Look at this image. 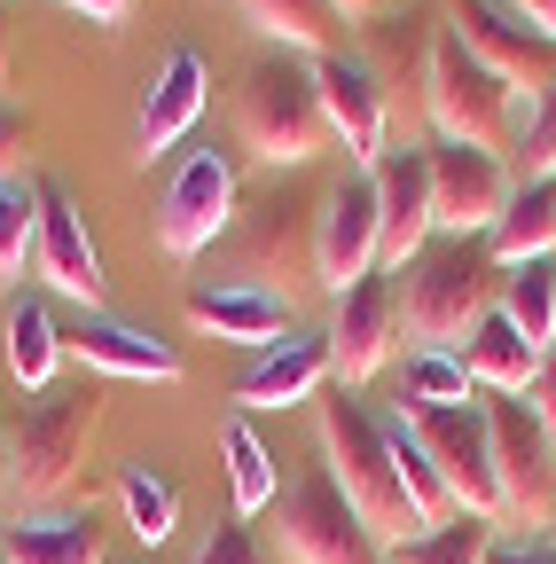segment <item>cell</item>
Returning a JSON list of instances; mask_svg holds the SVG:
<instances>
[{
	"instance_id": "6da1fadb",
	"label": "cell",
	"mask_w": 556,
	"mask_h": 564,
	"mask_svg": "<svg viewBox=\"0 0 556 564\" xmlns=\"http://www.w3.org/2000/svg\"><path fill=\"white\" fill-rule=\"evenodd\" d=\"M321 470H329V486L353 502V518L384 549H400V541L424 533V518H415L407 486H400V463H392V432H384L361 400H345V392L321 400Z\"/></svg>"
},
{
	"instance_id": "7a4b0ae2",
	"label": "cell",
	"mask_w": 556,
	"mask_h": 564,
	"mask_svg": "<svg viewBox=\"0 0 556 564\" xmlns=\"http://www.w3.org/2000/svg\"><path fill=\"white\" fill-rule=\"evenodd\" d=\"M502 299V267L478 236H447L424 243V259L407 267V291H400V329L424 345V352H462L470 329L494 314Z\"/></svg>"
},
{
	"instance_id": "3957f363",
	"label": "cell",
	"mask_w": 556,
	"mask_h": 564,
	"mask_svg": "<svg viewBox=\"0 0 556 564\" xmlns=\"http://www.w3.org/2000/svg\"><path fill=\"white\" fill-rule=\"evenodd\" d=\"M95 423H102L95 384H55L24 415H9V494L17 502H63V494L79 486Z\"/></svg>"
},
{
	"instance_id": "277c9868",
	"label": "cell",
	"mask_w": 556,
	"mask_h": 564,
	"mask_svg": "<svg viewBox=\"0 0 556 564\" xmlns=\"http://www.w3.org/2000/svg\"><path fill=\"white\" fill-rule=\"evenodd\" d=\"M236 141L274 173V165H306L329 150V118H321V87H314V63H283L266 55L236 79Z\"/></svg>"
},
{
	"instance_id": "5b68a950",
	"label": "cell",
	"mask_w": 556,
	"mask_h": 564,
	"mask_svg": "<svg viewBox=\"0 0 556 564\" xmlns=\"http://www.w3.org/2000/svg\"><path fill=\"white\" fill-rule=\"evenodd\" d=\"M424 118L439 126V141H462V150H510V87L486 70L447 24L432 32L424 55Z\"/></svg>"
},
{
	"instance_id": "8992f818",
	"label": "cell",
	"mask_w": 556,
	"mask_h": 564,
	"mask_svg": "<svg viewBox=\"0 0 556 564\" xmlns=\"http://www.w3.org/2000/svg\"><path fill=\"white\" fill-rule=\"evenodd\" d=\"M486 440H494V486H502V525L548 533L556 525V440L525 392L486 400Z\"/></svg>"
},
{
	"instance_id": "52a82bcc",
	"label": "cell",
	"mask_w": 556,
	"mask_h": 564,
	"mask_svg": "<svg viewBox=\"0 0 556 564\" xmlns=\"http://www.w3.org/2000/svg\"><path fill=\"white\" fill-rule=\"evenodd\" d=\"M400 423L415 432V447L432 455L439 486L455 494L462 518L502 525V486H494V440H486V408H400Z\"/></svg>"
},
{
	"instance_id": "ba28073f",
	"label": "cell",
	"mask_w": 556,
	"mask_h": 564,
	"mask_svg": "<svg viewBox=\"0 0 556 564\" xmlns=\"http://www.w3.org/2000/svg\"><path fill=\"white\" fill-rule=\"evenodd\" d=\"M274 533L291 564H392V549L353 518V502L329 486V470H306L274 494Z\"/></svg>"
},
{
	"instance_id": "9c48e42d",
	"label": "cell",
	"mask_w": 556,
	"mask_h": 564,
	"mask_svg": "<svg viewBox=\"0 0 556 564\" xmlns=\"http://www.w3.org/2000/svg\"><path fill=\"white\" fill-rule=\"evenodd\" d=\"M439 24H447L486 70H494L510 95H517V87H525V95H548V87H556V47L510 9V0H447Z\"/></svg>"
},
{
	"instance_id": "30bf717a",
	"label": "cell",
	"mask_w": 556,
	"mask_h": 564,
	"mask_svg": "<svg viewBox=\"0 0 556 564\" xmlns=\"http://www.w3.org/2000/svg\"><path fill=\"white\" fill-rule=\"evenodd\" d=\"M228 228H236V165H228V150H196L173 173V188L157 196V243L173 259H196Z\"/></svg>"
},
{
	"instance_id": "8fae6325",
	"label": "cell",
	"mask_w": 556,
	"mask_h": 564,
	"mask_svg": "<svg viewBox=\"0 0 556 564\" xmlns=\"http://www.w3.org/2000/svg\"><path fill=\"white\" fill-rule=\"evenodd\" d=\"M314 87H321V118H329V141L361 173L384 165V126H392V95L377 87V70L361 55H314Z\"/></svg>"
},
{
	"instance_id": "7c38bea8",
	"label": "cell",
	"mask_w": 556,
	"mask_h": 564,
	"mask_svg": "<svg viewBox=\"0 0 556 564\" xmlns=\"http://www.w3.org/2000/svg\"><path fill=\"white\" fill-rule=\"evenodd\" d=\"M432 228L439 236H486L510 204V165L494 150H462V141H432Z\"/></svg>"
},
{
	"instance_id": "4fadbf2b",
	"label": "cell",
	"mask_w": 556,
	"mask_h": 564,
	"mask_svg": "<svg viewBox=\"0 0 556 564\" xmlns=\"http://www.w3.org/2000/svg\"><path fill=\"white\" fill-rule=\"evenodd\" d=\"M384 259H377V188H369V173L361 181H345V188H329L321 196V212H314V282L329 299H345L353 282H369Z\"/></svg>"
},
{
	"instance_id": "5bb4252c",
	"label": "cell",
	"mask_w": 556,
	"mask_h": 564,
	"mask_svg": "<svg viewBox=\"0 0 556 564\" xmlns=\"http://www.w3.org/2000/svg\"><path fill=\"white\" fill-rule=\"evenodd\" d=\"M32 196H40V243H32L40 282L95 314V306L110 299V274H102V251H95V236H87V220H79V204L63 196L55 181H40Z\"/></svg>"
},
{
	"instance_id": "9a60e30c",
	"label": "cell",
	"mask_w": 556,
	"mask_h": 564,
	"mask_svg": "<svg viewBox=\"0 0 556 564\" xmlns=\"http://www.w3.org/2000/svg\"><path fill=\"white\" fill-rule=\"evenodd\" d=\"M369 188H377V259L400 274L432 243V158L400 141V150H384V165L369 173Z\"/></svg>"
},
{
	"instance_id": "2e32d148",
	"label": "cell",
	"mask_w": 556,
	"mask_h": 564,
	"mask_svg": "<svg viewBox=\"0 0 556 564\" xmlns=\"http://www.w3.org/2000/svg\"><path fill=\"white\" fill-rule=\"evenodd\" d=\"M392 337H400V282L377 267V274L353 282V291L337 299V314H329V369H337V384H369V377L384 369Z\"/></svg>"
},
{
	"instance_id": "e0dca14e",
	"label": "cell",
	"mask_w": 556,
	"mask_h": 564,
	"mask_svg": "<svg viewBox=\"0 0 556 564\" xmlns=\"http://www.w3.org/2000/svg\"><path fill=\"white\" fill-rule=\"evenodd\" d=\"M196 118H204V55L173 47L157 63V79L142 87V118H133V150H142V165H157Z\"/></svg>"
},
{
	"instance_id": "ac0fdd59",
	"label": "cell",
	"mask_w": 556,
	"mask_h": 564,
	"mask_svg": "<svg viewBox=\"0 0 556 564\" xmlns=\"http://www.w3.org/2000/svg\"><path fill=\"white\" fill-rule=\"evenodd\" d=\"M266 259H274V299H291L298 282L314 274V212H298L291 196H274L259 220H251V236H243V274L236 282H266Z\"/></svg>"
},
{
	"instance_id": "d6986e66",
	"label": "cell",
	"mask_w": 556,
	"mask_h": 564,
	"mask_svg": "<svg viewBox=\"0 0 556 564\" xmlns=\"http://www.w3.org/2000/svg\"><path fill=\"white\" fill-rule=\"evenodd\" d=\"M188 329H212L228 345H283L298 337L291 329V299H274V291H251V282H212V291H188Z\"/></svg>"
},
{
	"instance_id": "ffe728a7",
	"label": "cell",
	"mask_w": 556,
	"mask_h": 564,
	"mask_svg": "<svg viewBox=\"0 0 556 564\" xmlns=\"http://www.w3.org/2000/svg\"><path fill=\"white\" fill-rule=\"evenodd\" d=\"M321 377H329V345H321V337H283V345H266L259 361L236 377V408H243V415L298 408V400H314Z\"/></svg>"
},
{
	"instance_id": "44dd1931",
	"label": "cell",
	"mask_w": 556,
	"mask_h": 564,
	"mask_svg": "<svg viewBox=\"0 0 556 564\" xmlns=\"http://www.w3.org/2000/svg\"><path fill=\"white\" fill-rule=\"evenodd\" d=\"M95 377H133V384H173L181 377V352L133 322H79V337H63Z\"/></svg>"
},
{
	"instance_id": "7402d4cb",
	"label": "cell",
	"mask_w": 556,
	"mask_h": 564,
	"mask_svg": "<svg viewBox=\"0 0 556 564\" xmlns=\"http://www.w3.org/2000/svg\"><path fill=\"white\" fill-rule=\"evenodd\" d=\"M494 267H525V259H556V181H517L502 220L486 228Z\"/></svg>"
},
{
	"instance_id": "603a6c76",
	"label": "cell",
	"mask_w": 556,
	"mask_h": 564,
	"mask_svg": "<svg viewBox=\"0 0 556 564\" xmlns=\"http://www.w3.org/2000/svg\"><path fill=\"white\" fill-rule=\"evenodd\" d=\"M0 556L9 564H110L102 556V525L79 510H55V518H17L0 533Z\"/></svg>"
},
{
	"instance_id": "cb8c5ba5",
	"label": "cell",
	"mask_w": 556,
	"mask_h": 564,
	"mask_svg": "<svg viewBox=\"0 0 556 564\" xmlns=\"http://www.w3.org/2000/svg\"><path fill=\"white\" fill-rule=\"evenodd\" d=\"M462 369H470V384H486V392H533V377H541V352L517 337V322L494 306L478 329H470V345H462Z\"/></svg>"
},
{
	"instance_id": "d4e9b609",
	"label": "cell",
	"mask_w": 556,
	"mask_h": 564,
	"mask_svg": "<svg viewBox=\"0 0 556 564\" xmlns=\"http://www.w3.org/2000/svg\"><path fill=\"white\" fill-rule=\"evenodd\" d=\"M0 337H9V377L24 384V392H55V369H63V329H55V314L40 306V299H17L9 314H0Z\"/></svg>"
},
{
	"instance_id": "484cf974",
	"label": "cell",
	"mask_w": 556,
	"mask_h": 564,
	"mask_svg": "<svg viewBox=\"0 0 556 564\" xmlns=\"http://www.w3.org/2000/svg\"><path fill=\"white\" fill-rule=\"evenodd\" d=\"M243 24L266 32L274 47H306V55H337V9L329 0H236Z\"/></svg>"
},
{
	"instance_id": "4316f807",
	"label": "cell",
	"mask_w": 556,
	"mask_h": 564,
	"mask_svg": "<svg viewBox=\"0 0 556 564\" xmlns=\"http://www.w3.org/2000/svg\"><path fill=\"white\" fill-rule=\"evenodd\" d=\"M502 314L517 322V337L533 352L556 345V259H525V267L502 274Z\"/></svg>"
},
{
	"instance_id": "83f0119b",
	"label": "cell",
	"mask_w": 556,
	"mask_h": 564,
	"mask_svg": "<svg viewBox=\"0 0 556 564\" xmlns=\"http://www.w3.org/2000/svg\"><path fill=\"white\" fill-rule=\"evenodd\" d=\"M220 455H228V486H236V518H259V510H274V455H266V440L251 432V415H228V432H220Z\"/></svg>"
},
{
	"instance_id": "f1b7e54d",
	"label": "cell",
	"mask_w": 556,
	"mask_h": 564,
	"mask_svg": "<svg viewBox=\"0 0 556 564\" xmlns=\"http://www.w3.org/2000/svg\"><path fill=\"white\" fill-rule=\"evenodd\" d=\"M118 502H126V525H133V541H142V549H165V541L181 533V494H173V478H157L150 463H126Z\"/></svg>"
},
{
	"instance_id": "f546056e",
	"label": "cell",
	"mask_w": 556,
	"mask_h": 564,
	"mask_svg": "<svg viewBox=\"0 0 556 564\" xmlns=\"http://www.w3.org/2000/svg\"><path fill=\"white\" fill-rule=\"evenodd\" d=\"M494 556V525L486 518H455V525H432L392 549V564H486Z\"/></svg>"
},
{
	"instance_id": "4dcf8cb0",
	"label": "cell",
	"mask_w": 556,
	"mask_h": 564,
	"mask_svg": "<svg viewBox=\"0 0 556 564\" xmlns=\"http://www.w3.org/2000/svg\"><path fill=\"white\" fill-rule=\"evenodd\" d=\"M470 369H462V352H415V369H407V400L400 408H470Z\"/></svg>"
},
{
	"instance_id": "1f68e13d",
	"label": "cell",
	"mask_w": 556,
	"mask_h": 564,
	"mask_svg": "<svg viewBox=\"0 0 556 564\" xmlns=\"http://www.w3.org/2000/svg\"><path fill=\"white\" fill-rule=\"evenodd\" d=\"M32 243H40V196L0 181V274H24Z\"/></svg>"
},
{
	"instance_id": "d6a6232c",
	"label": "cell",
	"mask_w": 556,
	"mask_h": 564,
	"mask_svg": "<svg viewBox=\"0 0 556 564\" xmlns=\"http://www.w3.org/2000/svg\"><path fill=\"white\" fill-rule=\"evenodd\" d=\"M510 150H517V181H556V87H548V95H533L525 133L510 141Z\"/></svg>"
},
{
	"instance_id": "836d02e7",
	"label": "cell",
	"mask_w": 556,
	"mask_h": 564,
	"mask_svg": "<svg viewBox=\"0 0 556 564\" xmlns=\"http://www.w3.org/2000/svg\"><path fill=\"white\" fill-rule=\"evenodd\" d=\"M196 564H266V549H259V541H251V525L236 518V525H220L212 541L196 549Z\"/></svg>"
},
{
	"instance_id": "e575fe53",
	"label": "cell",
	"mask_w": 556,
	"mask_h": 564,
	"mask_svg": "<svg viewBox=\"0 0 556 564\" xmlns=\"http://www.w3.org/2000/svg\"><path fill=\"white\" fill-rule=\"evenodd\" d=\"M24 150H32V118H24L17 102H0V181H17Z\"/></svg>"
},
{
	"instance_id": "d590c367",
	"label": "cell",
	"mask_w": 556,
	"mask_h": 564,
	"mask_svg": "<svg viewBox=\"0 0 556 564\" xmlns=\"http://www.w3.org/2000/svg\"><path fill=\"white\" fill-rule=\"evenodd\" d=\"M525 400H533V415H541V432L556 440V345L541 352V377H533V392H525Z\"/></svg>"
},
{
	"instance_id": "8d00e7d4",
	"label": "cell",
	"mask_w": 556,
	"mask_h": 564,
	"mask_svg": "<svg viewBox=\"0 0 556 564\" xmlns=\"http://www.w3.org/2000/svg\"><path fill=\"white\" fill-rule=\"evenodd\" d=\"M55 9H72V17H87V24H102V32H118V24L133 17V0H55Z\"/></svg>"
},
{
	"instance_id": "74e56055",
	"label": "cell",
	"mask_w": 556,
	"mask_h": 564,
	"mask_svg": "<svg viewBox=\"0 0 556 564\" xmlns=\"http://www.w3.org/2000/svg\"><path fill=\"white\" fill-rule=\"evenodd\" d=\"M510 9H517V17H525V24H533V32L556 47V0H510Z\"/></svg>"
},
{
	"instance_id": "f35d334b",
	"label": "cell",
	"mask_w": 556,
	"mask_h": 564,
	"mask_svg": "<svg viewBox=\"0 0 556 564\" xmlns=\"http://www.w3.org/2000/svg\"><path fill=\"white\" fill-rule=\"evenodd\" d=\"M486 564H556L548 549H525V541H494V556H486Z\"/></svg>"
},
{
	"instance_id": "ab89813d",
	"label": "cell",
	"mask_w": 556,
	"mask_h": 564,
	"mask_svg": "<svg viewBox=\"0 0 556 564\" xmlns=\"http://www.w3.org/2000/svg\"><path fill=\"white\" fill-rule=\"evenodd\" d=\"M329 9H337V17H345V24H369V17H377V9H384V0H329Z\"/></svg>"
},
{
	"instance_id": "60d3db41",
	"label": "cell",
	"mask_w": 556,
	"mask_h": 564,
	"mask_svg": "<svg viewBox=\"0 0 556 564\" xmlns=\"http://www.w3.org/2000/svg\"><path fill=\"white\" fill-rule=\"evenodd\" d=\"M0 502H9V423H0Z\"/></svg>"
},
{
	"instance_id": "b9f144b4",
	"label": "cell",
	"mask_w": 556,
	"mask_h": 564,
	"mask_svg": "<svg viewBox=\"0 0 556 564\" xmlns=\"http://www.w3.org/2000/svg\"><path fill=\"white\" fill-rule=\"evenodd\" d=\"M0 87H9V24H0Z\"/></svg>"
},
{
	"instance_id": "7bdbcfd3",
	"label": "cell",
	"mask_w": 556,
	"mask_h": 564,
	"mask_svg": "<svg viewBox=\"0 0 556 564\" xmlns=\"http://www.w3.org/2000/svg\"><path fill=\"white\" fill-rule=\"evenodd\" d=\"M0 564H9V556H0Z\"/></svg>"
}]
</instances>
